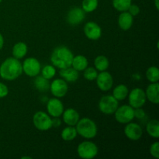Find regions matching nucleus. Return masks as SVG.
<instances>
[{
  "label": "nucleus",
  "instance_id": "obj_1",
  "mask_svg": "<svg viewBox=\"0 0 159 159\" xmlns=\"http://www.w3.org/2000/svg\"><path fill=\"white\" fill-rule=\"evenodd\" d=\"M23 73L22 64L15 57H9L2 63L0 66V76L7 81H13L18 79Z\"/></svg>",
  "mask_w": 159,
  "mask_h": 159
},
{
  "label": "nucleus",
  "instance_id": "obj_2",
  "mask_svg": "<svg viewBox=\"0 0 159 159\" xmlns=\"http://www.w3.org/2000/svg\"><path fill=\"white\" fill-rule=\"evenodd\" d=\"M73 57L74 55L69 48L65 46H60L53 51L51 61L54 67L63 69L71 66Z\"/></svg>",
  "mask_w": 159,
  "mask_h": 159
},
{
  "label": "nucleus",
  "instance_id": "obj_3",
  "mask_svg": "<svg viewBox=\"0 0 159 159\" xmlns=\"http://www.w3.org/2000/svg\"><path fill=\"white\" fill-rule=\"evenodd\" d=\"M75 128L77 133L86 139H92L97 134V126L96 123L89 118L79 120Z\"/></svg>",
  "mask_w": 159,
  "mask_h": 159
},
{
  "label": "nucleus",
  "instance_id": "obj_4",
  "mask_svg": "<svg viewBox=\"0 0 159 159\" xmlns=\"http://www.w3.org/2000/svg\"><path fill=\"white\" fill-rule=\"evenodd\" d=\"M34 125L37 130L41 131H46L50 130L52 126V119L50 117L48 113L44 112H37L33 117Z\"/></svg>",
  "mask_w": 159,
  "mask_h": 159
},
{
  "label": "nucleus",
  "instance_id": "obj_5",
  "mask_svg": "<svg viewBox=\"0 0 159 159\" xmlns=\"http://www.w3.org/2000/svg\"><path fill=\"white\" fill-rule=\"evenodd\" d=\"M79 156L83 159H93L97 155L98 147L91 141H83L77 148Z\"/></svg>",
  "mask_w": 159,
  "mask_h": 159
},
{
  "label": "nucleus",
  "instance_id": "obj_6",
  "mask_svg": "<svg viewBox=\"0 0 159 159\" xmlns=\"http://www.w3.org/2000/svg\"><path fill=\"white\" fill-rule=\"evenodd\" d=\"M114 113L116 121L120 124H127L134 119V109L128 105L118 107Z\"/></svg>",
  "mask_w": 159,
  "mask_h": 159
},
{
  "label": "nucleus",
  "instance_id": "obj_7",
  "mask_svg": "<svg viewBox=\"0 0 159 159\" xmlns=\"http://www.w3.org/2000/svg\"><path fill=\"white\" fill-rule=\"evenodd\" d=\"M118 100L113 96L107 95L102 96L99 102V109L104 114H113L118 108Z\"/></svg>",
  "mask_w": 159,
  "mask_h": 159
},
{
  "label": "nucleus",
  "instance_id": "obj_8",
  "mask_svg": "<svg viewBox=\"0 0 159 159\" xmlns=\"http://www.w3.org/2000/svg\"><path fill=\"white\" fill-rule=\"evenodd\" d=\"M128 100L130 107L135 108L142 107L146 102L145 92L140 88H135L128 93Z\"/></svg>",
  "mask_w": 159,
  "mask_h": 159
},
{
  "label": "nucleus",
  "instance_id": "obj_9",
  "mask_svg": "<svg viewBox=\"0 0 159 159\" xmlns=\"http://www.w3.org/2000/svg\"><path fill=\"white\" fill-rule=\"evenodd\" d=\"M23 71L30 77H36L38 75L41 70L40 61L35 57H28L24 60L23 65Z\"/></svg>",
  "mask_w": 159,
  "mask_h": 159
},
{
  "label": "nucleus",
  "instance_id": "obj_10",
  "mask_svg": "<svg viewBox=\"0 0 159 159\" xmlns=\"http://www.w3.org/2000/svg\"><path fill=\"white\" fill-rule=\"evenodd\" d=\"M50 89L54 97L62 98L68 93V87L66 81L61 79H57L50 84Z\"/></svg>",
  "mask_w": 159,
  "mask_h": 159
},
{
  "label": "nucleus",
  "instance_id": "obj_11",
  "mask_svg": "<svg viewBox=\"0 0 159 159\" xmlns=\"http://www.w3.org/2000/svg\"><path fill=\"white\" fill-rule=\"evenodd\" d=\"M85 12L79 7H74L70 9L67 15V21L71 26L79 25L85 20Z\"/></svg>",
  "mask_w": 159,
  "mask_h": 159
},
{
  "label": "nucleus",
  "instance_id": "obj_12",
  "mask_svg": "<svg viewBox=\"0 0 159 159\" xmlns=\"http://www.w3.org/2000/svg\"><path fill=\"white\" fill-rule=\"evenodd\" d=\"M47 110L50 116L53 117H60L64 112V106L58 98H53L48 102Z\"/></svg>",
  "mask_w": 159,
  "mask_h": 159
},
{
  "label": "nucleus",
  "instance_id": "obj_13",
  "mask_svg": "<svg viewBox=\"0 0 159 159\" xmlns=\"http://www.w3.org/2000/svg\"><path fill=\"white\" fill-rule=\"evenodd\" d=\"M96 79L98 87L102 91H109L112 88V86H113V77L107 71H101L99 74H98Z\"/></svg>",
  "mask_w": 159,
  "mask_h": 159
},
{
  "label": "nucleus",
  "instance_id": "obj_14",
  "mask_svg": "<svg viewBox=\"0 0 159 159\" xmlns=\"http://www.w3.org/2000/svg\"><path fill=\"white\" fill-rule=\"evenodd\" d=\"M124 134L128 139L138 141L142 137L143 130L141 126L135 123H128L124 128Z\"/></svg>",
  "mask_w": 159,
  "mask_h": 159
},
{
  "label": "nucleus",
  "instance_id": "obj_15",
  "mask_svg": "<svg viewBox=\"0 0 159 159\" xmlns=\"http://www.w3.org/2000/svg\"><path fill=\"white\" fill-rule=\"evenodd\" d=\"M84 33L87 38L92 40H96L102 35V29L95 22H88L84 26Z\"/></svg>",
  "mask_w": 159,
  "mask_h": 159
},
{
  "label": "nucleus",
  "instance_id": "obj_16",
  "mask_svg": "<svg viewBox=\"0 0 159 159\" xmlns=\"http://www.w3.org/2000/svg\"><path fill=\"white\" fill-rule=\"evenodd\" d=\"M146 98L154 104L159 102V84L158 82H152L148 86L145 92Z\"/></svg>",
  "mask_w": 159,
  "mask_h": 159
},
{
  "label": "nucleus",
  "instance_id": "obj_17",
  "mask_svg": "<svg viewBox=\"0 0 159 159\" xmlns=\"http://www.w3.org/2000/svg\"><path fill=\"white\" fill-rule=\"evenodd\" d=\"M63 120L68 126H75L80 120L79 113L75 109H67L63 112Z\"/></svg>",
  "mask_w": 159,
  "mask_h": 159
},
{
  "label": "nucleus",
  "instance_id": "obj_18",
  "mask_svg": "<svg viewBox=\"0 0 159 159\" xmlns=\"http://www.w3.org/2000/svg\"><path fill=\"white\" fill-rule=\"evenodd\" d=\"M118 18V24L120 28L123 30H128L130 29L134 23V16H132L127 11L121 12Z\"/></svg>",
  "mask_w": 159,
  "mask_h": 159
},
{
  "label": "nucleus",
  "instance_id": "obj_19",
  "mask_svg": "<svg viewBox=\"0 0 159 159\" xmlns=\"http://www.w3.org/2000/svg\"><path fill=\"white\" fill-rule=\"evenodd\" d=\"M59 75L64 80L68 82H76L79 77V71L71 67L61 69Z\"/></svg>",
  "mask_w": 159,
  "mask_h": 159
},
{
  "label": "nucleus",
  "instance_id": "obj_20",
  "mask_svg": "<svg viewBox=\"0 0 159 159\" xmlns=\"http://www.w3.org/2000/svg\"><path fill=\"white\" fill-rule=\"evenodd\" d=\"M89 62L86 57L83 55H77L73 57L71 66L78 71H84L88 67Z\"/></svg>",
  "mask_w": 159,
  "mask_h": 159
},
{
  "label": "nucleus",
  "instance_id": "obj_21",
  "mask_svg": "<svg viewBox=\"0 0 159 159\" xmlns=\"http://www.w3.org/2000/svg\"><path fill=\"white\" fill-rule=\"evenodd\" d=\"M27 46L23 42H18L12 48V55L16 59H21L27 53Z\"/></svg>",
  "mask_w": 159,
  "mask_h": 159
},
{
  "label": "nucleus",
  "instance_id": "obj_22",
  "mask_svg": "<svg viewBox=\"0 0 159 159\" xmlns=\"http://www.w3.org/2000/svg\"><path fill=\"white\" fill-rule=\"evenodd\" d=\"M129 93V89L125 85H118L117 86H116V88L113 89V96L116 99L119 100H124L127 97Z\"/></svg>",
  "mask_w": 159,
  "mask_h": 159
},
{
  "label": "nucleus",
  "instance_id": "obj_23",
  "mask_svg": "<svg viewBox=\"0 0 159 159\" xmlns=\"http://www.w3.org/2000/svg\"><path fill=\"white\" fill-rule=\"evenodd\" d=\"M34 85L36 89L40 92H46L50 89V82L49 80L42 75L36 76V79L34 80Z\"/></svg>",
  "mask_w": 159,
  "mask_h": 159
},
{
  "label": "nucleus",
  "instance_id": "obj_24",
  "mask_svg": "<svg viewBox=\"0 0 159 159\" xmlns=\"http://www.w3.org/2000/svg\"><path fill=\"white\" fill-rule=\"evenodd\" d=\"M147 132L152 138H159V122L157 120H152L147 124Z\"/></svg>",
  "mask_w": 159,
  "mask_h": 159
},
{
  "label": "nucleus",
  "instance_id": "obj_25",
  "mask_svg": "<svg viewBox=\"0 0 159 159\" xmlns=\"http://www.w3.org/2000/svg\"><path fill=\"white\" fill-rule=\"evenodd\" d=\"M94 65L96 70L99 71H103L109 68L110 62L107 57L103 55H99L95 59Z\"/></svg>",
  "mask_w": 159,
  "mask_h": 159
},
{
  "label": "nucleus",
  "instance_id": "obj_26",
  "mask_svg": "<svg viewBox=\"0 0 159 159\" xmlns=\"http://www.w3.org/2000/svg\"><path fill=\"white\" fill-rule=\"evenodd\" d=\"M77 134L78 133L75 127L73 126H68L61 131V138L64 141H71L76 138Z\"/></svg>",
  "mask_w": 159,
  "mask_h": 159
},
{
  "label": "nucleus",
  "instance_id": "obj_27",
  "mask_svg": "<svg viewBox=\"0 0 159 159\" xmlns=\"http://www.w3.org/2000/svg\"><path fill=\"white\" fill-rule=\"evenodd\" d=\"M132 3V0H113V6L119 12L127 11Z\"/></svg>",
  "mask_w": 159,
  "mask_h": 159
},
{
  "label": "nucleus",
  "instance_id": "obj_28",
  "mask_svg": "<svg viewBox=\"0 0 159 159\" xmlns=\"http://www.w3.org/2000/svg\"><path fill=\"white\" fill-rule=\"evenodd\" d=\"M146 77L151 82H158L159 81V70L157 67L152 66L148 68L146 71Z\"/></svg>",
  "mask_w": 159,
  "mask_h": 159
},
{
  "label": "nucleus",
  "instance_id": "obj_29",
  "mask_svg": "<svg viewBox=\"0 0 159 159\" xmlns=\"http://www.w3.org/2000/svg\"><path fill=\"white\" fill-rule=\"evenodd\" d=\"M98 0H82V9L85 12H92L98 7Z\"/></svg>",
  "mask_w": 159,
  "mask_h": 159
},
{
  "label": "nucleus",
  "instance_id": "obj_30",
  "mask_svg": "<svg viewBox=\"0 0 159 159\" xmlns=\"http://www.w3.org/2000/svg\"><path fill=\"white\" fill-rule=\"evenodd\" d=\"M40 71H41V75L48 80L54 78L56 74V69L53 65H45Z\"/></svg>",
  "mask_w": 159,
  "mask_h": 159
},
{
  "label": "nucleus",
  "instance_id": "obj_31",
  "mask_svg": "<svg viewBox=\"0 0 159 159\" xmlns=\"http://www.w3.org/2000/svg\"><path fill=\"white\" fill-rule=\"evenodd\" d=\"M84 77L86 80L88 81H93L96 79L98 75L97 70L96 68H93V67H87L85 70H84Z\"/></svg>",
  "mask_w": 159,
  "mask_h": 159
},
{
  "label": "nucleus",
  "instance_id": "obj_32",
  "mask_svg": "<svg viewBox=\"0 0 159 159\" xmlns=\"http://www.w3.org/2000/svg\"><path fill=\"white\" fill-rule=\"evenodd\" d=\"M150 153L152 156L155 158H159V143L158 141L153 143L151 145L150 148Z\"/></svg>",
  "mask_w": 159,
  "mask_h": 159
},
{
  "label": "nucleus",
  "instance_id": "obj_33",
  "mask_svg": "<svg viewBox=\"0 0 159 159\" xmlns=\"http://www.w3.org/2000/svg\"><path fill=\"white\" fill-rule=\"evenodd\" d=\"M127 11H128V12L132 16H135L138 15V14L140 13V11L141 10H140L139 6H137V5L135 4H132L131 3V5H130V7L128 8Z\"/></svg>",
  "mask_w": 159,
  "mask_h": 159
},
{
  "label": "nucleus",
  "instance_id": "obj_34",
  "mask_svg": "<svg viewBox=\"0 0 159 159\" xmlns=\"http://www.w3.org/2000/svg\"><path fill=\"white\" fill-rule=\"evenodd\" d=\"M9 94V89L5 84L0 82V98L6 97Z\"/></svg>",
  "mask_w": 159,
  "mask_h": 159
},
{
  "label": "nucleus",
  "instance_id": "obj_35",
  "mask_svg": "<svg viewBox=\"0 0 159 159\" xmlns=\"http://www.w3.org/2000/svg\"><path fill=\"white\" fill-rule=\"evenodd\" d=\"M134 117L138 118V119H143L144 117H145V112L144 111V110L141 109V107H140V108H135Z\"/></svg>",
  "mask_w": 159,
  "mask_h": 159
},
{
  "label": "nucleus",
  "instance_id": "obj_36",
  "mask_svg": "<svg viewBox=\"0 0 159 159\" xmlns=\"http://www.w3.org/2000/svg\"><path fill=\"white\" fill-rule=\"evenodd\" d=\"M58 118L59 117H54V119L52 120V126L57 127L61 125V120Z\"/></svg>",
  "mask_w": 159,
  "mask_h": 159
},
{
  "label": "nucleus",
  "instance_id": "obj_37",
  "mask_svg": "<svg viewBox=\"0 0 159 159\" xmlns=\"http://www.w3.org/2000/svg\"><path fill=\"white\" fill-rule=\"evenodd\" d=\"M3 45H4V38H3L2 35L0 34V50L3 48Z\"/></svg>",
  "mask_w": 159,
  "mask_h": 159
},
{
  "label": "nucleus",
  "instance_id": "obj_38",
  "mask_svg": "<svg viewBox=\"0 0 159 159\" xmlns=\"http://www.w3.org/2000/svg\"><path fill=\"white\" fill-rule=\"evenodd\" d=\"M155 7H156V9H159L158 0H155Z\"/></svg>",
  "mask_w": 159,
  "mask_h": 159
},
{
  "label": "nucleus",
  "instance_id": "obj_39",
  "mask_svg": "<svg viewBox=\"0 0 159 159\" xmlns=\"http://www.w3.org/2000/svg\"><path fill=\"white\" fill-rule=\"evenodd\" d=\"M22 158H31L30 157H22Z\"/></svg>",
  "mask_w": 159,
  "mask_h": 159
},
{
  "label": "nucleus",
  "instance_id": "obj_40",
  "mask_svg": "<svg viewBox=\"0 0 159 159\" xmlns=\"http://www.w3.org/2000/svg\"><path fill=\"white\" fill-rule=\"evenodd\" d=\"M2 0H0V3H1V2H2Z\"/></svg>",
  "mask_w": 159,
  "mask_h": 159
}]
</instances>
